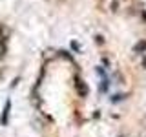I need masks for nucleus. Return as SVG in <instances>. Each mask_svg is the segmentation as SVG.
<instances>
[{
  "mask_svg": "<svg viewBox=\"0 0 146 137\" xmlns=\"http://www.w3.org/2000/svg\"><path fill=\"white\" fill-rule=\"evenodd\" d=\"M75 86H77V90H79V93L82 95V97H86V95H88V88L84 86V82H82L80 79L77 80V84H75Z\"/></svg>",
  "mask_w": 146,
  "mask_h": 137,
  "instance_id": "2",
  "label": "nucleus"
},
{
  "mask_svg": "<svg viewBox=\"0 0 146 137\" xmlns=\"http://www.w3.org/2000/svg\"><path fill=\"white\" fill-rule=\"evenodd\" d=\"M9 110H11V100H6V108H4V112H2V117H0V124H2V126H6V124H7Z\"/></svg>",
  "mask_w": 146,
  "mask_h": 137,
  "instance_id": "1",
  "label": "nucleus"
},
{
  "mask_svg": "<svg viewBox=\"0 0 146 137\" xmlns=\"http://www.w3.org/2000/svg\"><path fill=\"white\" fill-rule=\"evenodd\" d=\"M143 66H144V68H146V59H144V62H143Z\"/></svg>",
  "mask_w": 146,
  "mask_h": 137,
  "instance_id": "4",
  "label": "nucleus"
},
{
  "mask_svg": "<svg viewBox=\"0 0 146 137\" xmlns=\"http://www.w3.org/2000/svg\"><path fill=\"white\" fill-rule=\"evenodd\" d=\"M122 99V95H115V97H113L111 100H113V102H117V100H121Z\"/></svg>",
  "mask_w": 146,
  "mask_h": 137,
  "instance_id": "3",
  "label": "nucleus"
}]
</instances>
